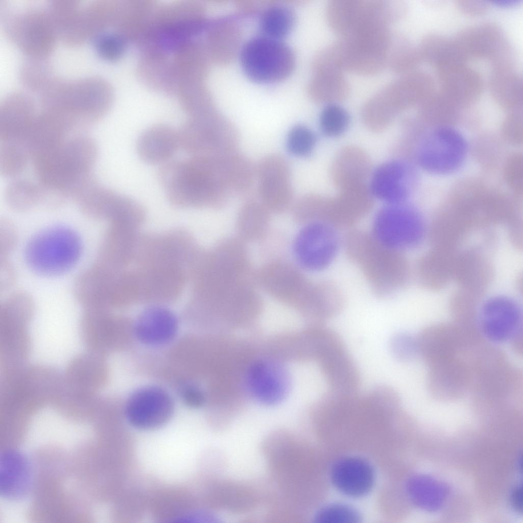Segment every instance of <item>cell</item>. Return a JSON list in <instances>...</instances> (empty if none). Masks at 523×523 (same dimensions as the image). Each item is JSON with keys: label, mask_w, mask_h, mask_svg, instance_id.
Returning a JSON list of instances; mask_svg holds the SVG:
<instances>
[{"label": "cell", "mask_w": 523, "mask_h": 523, "mask_svg": "<svg viewBox=\"0 0 523 523\" xmlns=\"http://www.w3.org/2000/svg\"><path fill=\"white\" fill-rule=\"evenodd\" d=\"M390 348L393 356L400 361H410L419 353L417 339L406 332L394 335L390 340Z\"/></svg>", "instance_id": "43"}, {"label": "cell", "mask_w": 523, "mask_h": 523, "mask_svg": "<svg viewBox=\"0 0 523 523\" xmlns=\"http://www.w3.org/2000/svg\"><path fill=\"white\" fill-rule=\"evenodd\" d=\"M120 270L96 261L75 280L76 298L81 303L92 307L114 304Z\"/></svg>", "instance_id": "16"}, {"label": "cell", "mask_w": 523, "mask_h": 523, "mask_svg": "<svg viewBox=\"0 0 523 523\" xmlns=\"http://www.w3.org/2000/svg\"><path fill=\"white\" fill-rule=\"evenodd\" d=\"M406 11V5L399 1L332 0L327 5L326 17L332 31L344 37L369 26H388Z\"/></svg>", "instance_id": "8"}, {"label": "cell", "mask_w": 523, "mask_h": 523, "mask_svg": "<svg viewBox=\"0 0 523 523\" xmlns=\"http://www.w3.org/2000/svg\"><path fill=\"white\" fill-rule=\"evenodd\" d=\"M177 321L169 309L154 305L145 310L137 319L135 332L142 342L160 345L170 341L176 332Z\"/></svg>", "instance_id": "26"}, {"label": "cell", "mask_w": 523, "mask_h": 523, "mask_svg": "<svg viewBox=\"0 0 523 523\" xmlns=\"http://www.w3.org/2000/svg\"><path fill=\"white\" fill-rule=\"evenodd\" d=\"M18 241V235L14 225L9 221L4 219L1 222L0 252L1 256L6 257L15 248Z\"/></svg>", "instance_id": "44"}, {"label": "cell", "mask_w": 523, "mask_h": 523, "mask_svg": "<svg viewBox=\"0 0 523 523\" xmlns=\"http://www.w3.org/2000/svg\"><path fill=\"white\" fill-rule=\"evenodd\" d=\"M113 99L111 85L99 77L63 79L55 77L40 93V109L67 121L76 131L101 120Z\"/></svg>", "instance_id": "3"}, {"label": "cell", "mask_w": 523, "mask_h": 523, "mask_svg": "<svg viewBox=\"0 0 523 523\" xmlns=\"http://www.w3.org/2000/svg\"><path fill=\"white\" fill-rule=\"evenodd\" d=\"M369 165L367 157L362 152L354 149L345 150L337 158L333 169L334 178L340 188L363 183Z\"/></svg>", "instance_id": "34"}, {"label": "cell", "mask_w": 523, "mask_h": 523, "mask_svg": "<svg viewBox=\"0 0 523 523\" xmlns=\"http://www.w3.org/2000/svg\"><path fill=\"white\" fill-rule=\"evenodd\" d=\"M419 213L402 203L387 204L376 213L371 232L385 245L403 252L418 246L425 234Z\"/></svg>", "instance_id": "10"}, {"label": "cell", "mask_w": 523, "mask_h": 523, "mask_svg": "<svg viewBox=\"0 0 523 523\" xmlns=\"http://www.w3.org/2000/svg\"><path fill=\"white\" fill-rule=\"evenodd\" d=\"M332 482L342 493L351 497L367 494L374 482V473L370 464L358 457H347L338 461L331 472Z\"/></svg>", "instance_id": "23"}, {"label": "cell", "mask_w": 523, "mask_h": 523, "mask_svg": "<svg viewBox=\"0 0 523 523\" xmlns=\"http://www.w3.org/2000/svg\"><path fill=\"white\" fill-rule=\"evenodd\" d=\"M320 362L331 390L348 393L356 392L360 383V373L344 345L330 352Z\"/></svg>", "instance_id": "27"}, {"label": "cell", "mask_w": 523, "mask_h": 523, "mask_svg": "<svg viewBox=\"0 0 523 523\" xmlns=\"http://www.w3.org/2000/svg\"><path fill=\"white\" fill-rule=\"evenodd\" d=\"M467 61L490 57L506 40L501 29L493 22H484L465 28L453 38Z\"/></svg>", "instance_id": "21"}, {"label": "cell", "mask_w": 523, "mask_h": 523, "mask_svg": "<svg viewBox=\"0 0 523 523\" xmlns=\"http://www.w3.org/2000/svg\"><path fill=\"white\" fill-rule=\"evenodd\" d=\"M29 160V154L23 145L1 142L0 172L4 177H16L23 172Z\"/></svg>", "instance_id": "38"}, {"label": "cell", "mask_w": 523, "mask_h": 523, "mask_svg": "<svg viewBox=\"0 0 523 523\" xmlns=\"http://www.w3.org/2000/svg\"><path fill=\"white\" fill-rule=\"evenodd\" d=\"M240 62L246 75L260 83H273L289 76L295 66L293 51L280 40L254 37L243 47Z\"/></svg>", "instance_id": "9"}, {"label": "cell", "mask_w": 523, "mask_h": 523, "mask_svg": "<svg viewBox=\"0 0 523 523\" xmlns=\"http://www.w3.org/2000/svg\"><path fill=\"white\" fill-rule=\"evenodd\" d=\"M455 4L460 12L472 17L483 15L489 9L488 3L482 0H457Z\"/></svg>", "instance_id": "45"}, {"label": "cell", "mask_w": 523, "mask_h": 523, "mask_svg": "<svg viewBox=\"0 0 523 523\" xmlns=\"http://www.w3.org/2000/svg\"><path fill=\"white\" fill-rule=\"evenodd\" d=\"M180 148L178 131L165 124L153 125L145 130L137 141L141 159L151 164H163L171 160Z\"/></svg>", "instance_id": "24"}, {"label": "cell", "mask_w": 523, "mask_h": 523, "mask_svg": "<svg viewBox=\"0 0 523 523\" xmlns=\"http://www.w3.org/2000/svg\"><path fill=\"white\" fill-rule=\"evenodd\" d=\"M82 250L81 239L75 230L56 225L34 235L26 244L24 257L34 273L55 277L72 270L79 262Z\"/></svg>", "instance_id": "6"}, {"label": "cell", "mask_w": 523, "mask_h": 523, "mask_svg": "<svg viewBox=\"0 0 523 523\" xmlns=\"http://www.w3.org/2000/svg\"><path fill=\"white\" fill-rule=\"evenodd\" d=\"M488 87L491 96L503 106H513L522 101V78L514 69L491 71Z\"/></svg>", "instance_id": "31"}, {"label": "cell", "mask_w": 523, "mask_h": 523, "mask_svg": "<svg viewBox=\"0 0 523 523\" xmlns=\"http://www.w3.org/2000/svg\"><path fill=\"white\" fill-rule=\"evenodd\" d=\"M1 8L6 37L27 57H48L58 38L48 7L4 4Z\"/></svg>", "instance_id": "5"}, {"label": "cell", "mask_w": 523, "mask_h": 523, "mask_svg": "<svg viewBox=\"0 0 523 523\" xmlns=\"http://www.w3.org/2000/svg\"><path fill=\"white\" fill-rule=\"evenodd\" d=\"M349 123L348 113L336 103L327 104L320 115V129L324 134L328 136L340 135L347 128Z\"/></svg>", "instance_id": "39"}, {"label": "cell", "mask_w": 523, "mask_h": 523, "mask_svg": "<svg viewBox=\"0 0 523 523\" xmlns=\"http://www.w3.org/2000/svg\"><path fill=\"white\" fill-rule=\"evenodd\" d=\"M316 136L307 127L297 125L289 131L286 138V148L291 155L298 157L309 156L313 151Z\"/></svg>", "instance_id": "40"}, {"label": "cell", "mask_w": 523, "mask_h": 523, "mask_svg": "<svg viewBox=\"0 0 523 523\" xmlns=\"http://www.w3.org/2000/svg\"><path fill=\"white\" fill-rule=\"evenodd\" d=\"M466 143L457 131L438 129L429 134L421 144L417 153L420 165L435 173L444 174L456 170L465 156Z\"/></svg>", "instance_id": "13"}, {"label": "cell", "mask_w": 523, "mask_h": 523, "mask_svg": "<svg viewBox=\"0 0 523 523\" xmlns=\"http://www.w3.org/2000/svg\"><path fill=\"white\" fill-rule=\"evenodd\" d=\"M26 57L20 67V81L27 89L40 93L56 77L52 63L48 57Z\"/></svg>", "instance_id": "35"}, {"label": "cell", "mask_w": 523, "mask_h": 523, "mask_svg": "<svg viewBox=\"0 0 523 523\" xmlns=\"http://www.w3.org/2000/svg\"><path fill=\"white\" fill-rule=\"evenodd\" d=\"M360 515L356 510L348 505L335 504L321 509L315 516L319 523H357Z\"/></svg>", "instance_id": "42"}, {"label": "cell", "mask_w": 523, "mask_h": 523, "mask_svg": "<svg viewBox=\"0 0 523 523\" xmlns=\"http://www.w3.org/2000/svg\"><path fill=\"white\" fill-rule=\"evenodd\" d=\"M418 49L422 61L433 66L436 72L467 62L453 39L439 34L425 35Z\"/></svg>", "instance_id": "30"}, {"label": "cell", "mask_w": 523, "mask_h": 523, "mask_svg": "<svg viewBox=\"0 0 523 523\" xmlns=\"http://www.w3.org/2000/svg\"><path fill=\"white\" fill-rule=\"evenodd\" d=\"M316 74L309 87L314 100L329 104L343 101L348 96L349 85L342 72L326 70Z\"/></svg>", "instance_id": "32"}, {"label": "cell", "mask_w": 523, "mask_h": 523, "mask_svg": "<svg viewBox=\"0 0 523 523\" xmlns=\"http://www.w3.org/2000/svg\"><path fill=\"white\" fill-rule=\"evenodd\" d=\"M139 229L125 224L109 223L97 260L116 269H127L134 258L140 235Z\"/></svg>", "instance_id": "20"}, {"label": "cell", "mask_w": 523, "mask_h": 523, "mask_svg": "<svg viewBox=\"0 0 523 523\" xmlns=\"http://www.w3.org/2000/svg\"><path fill=\"white\" fill-rule=\"evenodd\" d=\"M338 230L324 223H308L300 231L294 243V253L300 265L311 271L328 267L342 245Z\"/></svg>", "instance_id": "11"}, {"label": "cell", "mask_w": 523, "mask_h": 523, "mask_svg": "<svg viewBox=\"0 0 523 523\" xmlns=\"http://www.w3.org/2000/svg\"><path fill=\"white\" fill-rule=\"evenodd\" d=\"M181 395L184 401L192 407H198L203 401V395L201 390L194 385H187L181 390Z\"/></svg>", "instance_id": "47"}, {"label": "cell", "mask_w": 523, "mask_h": 523, "mask_svg": "<svg viewBox=\"0 0 523 523\" xmlns=\"http://www.w3.org/2000/svg\"><path fill=\"white\" fill-rule=\"evenodd\" d=\"M180 148L192 156H213L235 151L236 127L214 108L190 118L178 131Z\"/></svg>", "instance_id": "7"}, {"label": "cell", "mask_w": 523, "mask_h": 523, "mask_svg": "<svg viewBox=\"0 0 523 523\" xmlns=\"http://www.w3.org/2000/svg\"><path fill=\"white\" fill-rule=\"evenodd\" d=\"M32 482L31 467L27 458L15 450H8L1 456L0 491L12 500L24 498L30 491Z\"/></svg>", "instance_id": "25"}, {"label": "cell", "mask_w": 523, "mask_h": 523, "mask_svg": "<svg viewBox=\"0 0 523 523\" xmlns=\"http://www.w3.org/2000/svg\"><path fill=\"white\" fill-rule=\"evenodd\" d=\"M5 198L8 206L17 212H26L39 206L55 207L59 202L58 196L38 182L22 179L15 180L8 184Z\"/></svg>", "instance_id": "28"}, {"label": "cell", "mask_w": 523, "mask_h": 523, "mask_svg": "<svg viewBox=\"0 0 523 523\" xmlns=\"http://www.w3.org/2000/svg\"><path fill=\"white\" fill-rule=\"evenodd\" d=\"M478 329L489 341L495 343L512 341L521 335L522 312L514 300L495 296L481 306Z\"/></svg>", "instance_id": "12"}, {"label": "cell", "mask_w": 523, "mask_h": 523, "mask_svg": "<svg viewBox=\"0 0 523 523\" xmlns=\"http://www.w3.org/2000/svg\"><path fill=\"white\" fill-rule=\"evenodd\" d=\"M119 194L99 185L96 182L76 201L81 211L94 220H108L117 201Z\"/></svg>", "instance_id": "33"}, {"label": "cell", "mask_w": 523, "mask_h": 523, "mask_svg": "<svg viewBox=\"0 0 523 523\" xmlns=\"http://www.w3.org/2000/svg\"><path fill=\"white\" fill-rule=\"evenodd\" d=\"M173 400L164 390L156 387L141 388L129 398L126 414L129 422L141 430L159 427L166 423L173 412Z\"/></svg>", "instance_id": "15"}, {"label": "cell", "mask_w": 523, "mask_h": 523, "mask_svg": "<svg viewBox=\"0 0 523 523\" xmlns=\"http://www.w3.org/2000/svg\"><path fill=\"white\" fill-rule=\"evenodd\" d=\"M440 90L456 104H468L478 99L483 92L481 74L466 63L436 72Z\"/></svg>", "instance_id": "22"}, {"label": "cell", "mask_w": 523, "mask_h": 523, "mask_svg": "<svg viewBox=\"0 0 523 523\" xmlns=\"http://www.w3.org/2000/svg\"><path fill=\"white\" fill-rule=\"evenodd\" d=\"M1 258V290H6L10 287L15 281L16 274L12 264L6 257Z\"/></svg>", "instance_id": "46"}, {"label": "cell", "mask_w": 523, "mask_h": 523, "mask_svg": "<svg viewBox=\"0 0 523 523\" xmlns=\"http://www.w3.org/2000/svg\"><path fill=\"white\" fill-rule=\"evenodd\" d=\"M97 155V145L91 137L75 134L31 161L40 184L75 201L96 182L91 172Z\"/></svg>", "instance_id": "2"}, {"label": "cell", "mask_w": 523, "mask_h": 523, "mask_svg": "<svg viewBox=\"0 0 523 523\" xmlns=\"http://www.w3.org/2000/svg\"><path fill=\"white\" fill-rule=\"evenodd\" d=\"M95 49L99 55L103 58L115 61L124 54L127 40L116 32L105 31L94 39Z\"/></svg>", "instance_id": "41"}, {"label": "cell", "mask_w": 523, "mask_h": 523, "mask_svg": "<svg viewBox=\"0 0 523 523\" xmlns=\"http://www.w3.org/2000/svg\"><path fill=\"white\" fill-rule=\"evenodd\" d=\"M412 174L409 165L401 160L386 162L373 173L370 192L387 204L403 203L412 187Z\"/></svg>", "instance_id": "18"}, {"label": "cell", "mask_w": 523, "mask_h": 523, "mask_svg": "<svg viewBox=\"0 0 523 523\" xmlns=\"http://www.w3.org/2000/svg\"><path fill=\"white\" fill-rule=\"evenodd\" d=\"M422 61L418 47L401 35H393L387 66L395 73L405 74L415 69Z\"/></svg>", "instance_id": "36"}, {"label": "cell", "mask_w": 523, "mask_h": 523, "mask_svg": "<svg viewBox=\"0 0 523 523\" xmlns=\"http://www.w3.org/2000/svg\"><path fill=\"white\" fill-rule=\"evenodd\" d=\"M158 178L167 197L179 208H216L231 195L217 156H192L162 165Z\"/></svg>", "instance_id": "1"}, {"label": "cell", "mask_w": 523, "mask_h": 523, "mask_svg": "<svg viewBox=\"0 0 523 523\" xmlns=\"http://www.w3.org/2000/svg\"><path fill=\"white\" fill-rule=\"evenodd\" d=\"M37 114L30 96L20 91L8 94L0 104V141L24 145Z\"/></svg>", "instance_id": "17"}, {"label": "cell", "mask_w": 523, "mask_h": 523, "mask_svg": "<svg viewBox=\"0 0 523 523\" xmlns=\"http://www.w3.org/2000/svg\"><path fill=\"white\" fill-rule=\"evenodd\" d=\"M255 175L261 202L268 210L279 212L290 206L293 197L291 169L283 156L273 154L263 157L255 167Z\"/></svg>", "instance_id": "14"}, {"label": "cell", "mask_w": 523, "mask_h": 523, "mask_svg": "<svg viewBox=\"0 0 523 523\" xmlns=\"http://www.w3.org/2000/svg\"><path fill=\"white\" fill-rule=\"evenodd\" d=\"M294 22V14L289 8L275 5L263 13L259 25L262 35L281 40L291 32Z\"/></svg>", "instance_id": "37"}, {"label": "cell", "mask_w": 523, "mask_h": 523, "mask_svg": "<svg viewBox=\"0 0 523 523\" xmlns=\"http://www.w3.org/2000/svg\"><path fill=\"white\" fill-rule=\"evenodd\" d=\"M434 81L427 72L415 69L403 74L381 90L386 104L397 114L418 103H422L434 90Z\"/></svg>", "instance_id": "19"}, {"label": "cell", "mask_w": 523, "mask_h": 523, "mask_svg": "<svg viewBox=\"0 0 523 523\" xmlns=\"http://www.w3.org/2000/svg\"><path fill=\"white\" fill-rule=\"evenodd\" d=\"M342 245L377 297H388L405 286L409 269L403 252L382 243L371 232L353 228L343 237Z\"/></svg>", "instance_id": "4"}, {"label": "cell", "mask_w": 523, "mask_h": 523, "mask_svg": "<svg viewBox=\"0 0 523 523\" xmlns=\"http://www.w3.org/2000/svg\"><path fill=\"white\" fill-rule=\"evenodd\" d=\"M455 358L444 359L432 364L430 386L438 396H458L468 385V369Z\"/></svg>", "instance_id": "29"}]
</instances>
